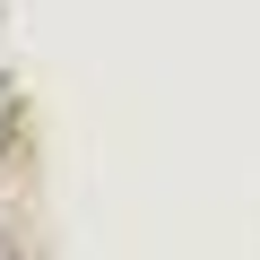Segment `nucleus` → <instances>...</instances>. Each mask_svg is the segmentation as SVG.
Listing matches in <instances>:
<instances>
[{"label": "nucleus", "instance_id": "f257e3e1", "mask_svg": "<svg viewBox=\"0 0 260 260\" xmlns=\"http://www.w3.org/2000/svg\"><path fill=\"white\" fill-rule=\"evenodd\" d=\"M0 260H9V243H0Z\"/></svg>", "mask_w": 260, "mask_h": 260}]
</instances>
